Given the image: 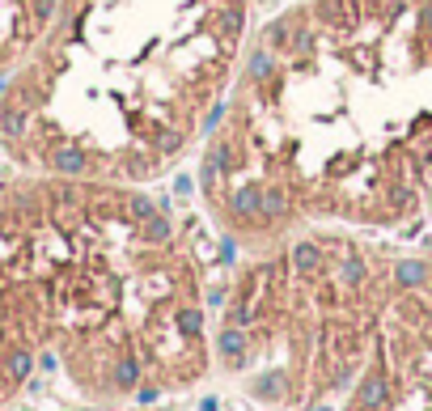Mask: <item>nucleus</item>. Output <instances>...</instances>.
I'll return each mask as SVG.
<instances>
[{
  "label": "nucleus",
  "mask_w": 432,
  "mask_h": 411,
  "mask_svg": "<svg viewBox=\"0 0 432 411\" xmlns=\"http://www.w3.org/2000/svg\"><path fill=\"white\" fill-rule=\"evenodd\" d=\"M229 242L432 225V0H301L250 38L199 153Z\"/></svg>",
  "instance_id": "1"
},
{
  "label": "nucleus",
  "mask_w": 432,
  "mask_h": 411,
  "mask_svg": "<svg viewBox=\"0 0 432 411\" xmlns=\"http://www.w3.org/2000/svg\"><path fill=\"white\" fill-rule=\"evenodd\" d=\"M250 51V0H60L0 89L21 174L152 187L216 132Z\"/></svg>",
  "instance_id": "2"
},
{
  "label": "nucleus",
  "mask_w": 432,
  "mask_h": 411,
  "mask_svg": "<svg viewBox=\"0 0 432 411\" xmlns=\"http://www.w3.org/2000/svg\"><path fill=\"white\" fill-rule=\"evenodd\" d=\"M195 216L148 187L13 170L0 178V407L64 356L76 381L152 403L136 335H203Z\"/></svg>",
  "instance_id": "3"
},
{
  "label": "nucleus",
  "mask_w": 432,
  "mask_h": 411,
  "mask_svg": "<svg viewBox=\"0 0 432 411\" xmlns=\"http://www.w3.org/2000/svg\"><path fill=\"white\" fill-rule=\"evenodd\" d=\"M56 13L60 0H0V89L38 51Z\"/></svg>",
  "instance_id": "4"
}]
</instances>
